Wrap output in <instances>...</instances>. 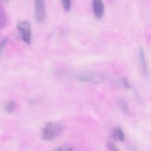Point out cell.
<instances>
[{
	"mask_svg": "<svg viewBox=\"0 0 151 151\" xmlns=\"http://www.w3.org/2000/svg\"><path fill=\"white\" fill-rule=\"evenodd\" d=\"M63 130V126L58 123H48L43 128L42 137L44 140L50 141L58 136Z\"/></svg>",
	"mask_w": 151,
	"mask_h": 151,
	"instance_id": "6da1fadb",
	"label": "cell"
},
{
	"mask_svg": "<svg viewBox=\"0 0 151 151\" xmlns=\"http://www.w3.org/2000/svg\"><path fill=\"white\" fill-rule=\"evenodd\" d=\"M17 28L20 34L22 40L27 44L31 43V28L30 22L24 20L19 22L17 25Z\"/></svg>",
	"mask_w": 151,
	"mask_h": 151,
	"instance_id": "7a4b0ae2",
	"label": "cell"
},
{
	"mask_svg": "<svg viewBox=\"0 0 151 151\" xmlns=\"http://www.w3.org/2000/svg\"><path fill=\"white\" fill-rule=\"evenodd\" d=\"M76 78L80 82L101 83L103 81V77L101 74L91 71L81 73L76 76Z\"/></svg>",
	"mask_w": 151,
	"mask_h": 151,
	"instance_id": "3957f363",
	"label": "cell"
},
{
	"mask_svg": "<svg viewBox=\"0 0 151 151\" xmlns=\"http://www.w3.org/2000/svg\"><path fill=\"white\" fill-rule=\"evenodd\" d=\"M35 17L38 22H42L46 17V7L45 0H35Z\"/></svg>",
	"mask_w": 151,
	"mask_h": 151,
	"instance_id": "277c9868",
	"label": "cell"
},
{
	"mask_svg": "<svg viewBox=\"0 0 151 151\" xmlns=\"http://www.w3.org/2000/svg\"><path fill=\"white\" fill-rule=\"evenodd\" d=\"M92 8L96 18L101 19L104 13V5L103 0H93Z\"/></svg>",
	"mask_w": 151,
	"mask_h": 151,
	"instance_id": "5b68a950",
	"label": "cell"
},
{
	"mask_svg": "<svg viewBox=\"0 0 151 151\" xmlns=\"http://www.w3.org/2000/svg\"><path fill=\"white\" fill-rule=\"evenodd\" d=\"M139 58L140 63V65L142 67V72L145 77H147L149 74V69H148V65L146 58V55L145 54V52L142 48L139 49Z\"/></svg>",
	"mask_w": 151,
	"mask_h": 151,
	"instance_id": "8992f818",
	"label": "cell"
},
{
	"mask_svg": "<svg viewBox=\"0 0 151 151\" xmlns=\"http://www.w3.org/2000/svg\"><path fill=\"white\" fill-rule=\"evenodd\" d=\"M112 136L116 140L123 142L124 140V134L120 127H116L113 130Z\"/></svg>",
	"mask_w": 151,
	"mask_h": 151,
	"instance_id": "52a82bcc",
	"label": "cell"
},
{
	"mask_svg": "<svg viewBox=\"0 0 151 151\" xmlns=\"http://www.w3.org/2000/svg\"><path fill=\"white\" fill-rule=\"evenodd\" d=\"M119 105L122 110V111L124 113V114H128L129 112V106L127 103L126 102V100H120L119 101Z\"/></svg>",
	"mask_w": 151,
	"mask_h": 151,
	"instance_id": "ba28073f",
	"label": "cell"
},
{
	"mask_svg": "<svg viewBox=\"0 0 151 151\" xmlns=\"http://www.w3.org/2000/svg\"><path fill=\"white\" fill-rule=\"evenodd\" d=\"M15 109V103L14 101H8L5 107V111L9 114L12 113Z\"/></svg>",
	"mask_w": 151,
	"mask_h": 151,
	"instance_id": "9c48e42d",
	"label": "cell"
},
{
	"mask_svg": "<svg viewBox=\"0 0 151 151\" xmlns=\"http://www.w3.org/2000/svg\"><path fill=\"white\" fill-rule=\"evenodd\" d=\"M61 2L64 9L67 12L69 11L71 8V0H61Z\"/></svg>",
	"mask_w": 151,
	"mask_h": 151,
	"instance_id": "30bf717a",
	"label": "cell"
},
{
	"mask_svg": "<svg viewBox=\"0 0 151 151\" xmlns=\"http://www.w3.org/2000/svg\"><path fill=\"white\" fill-rule=\"evenodd\" d=\"M107 147L109 151H119L116 146L112 142L109 141L107 143Z\"/></svg>",
	"mask_w": 151,
	"mask_h": 151,
	"instance_id": "8fae6325",
	"label": "cell"
},
{
	"mask_svg": "<svg viewBox=\"0 0 151 151\" xmlns=\"http://www.w3.org/2000/svg\"><path fill=\"white\" fill-rule=\"evenodd\" d=\"M7 41H8V39L6 38H3L1 41H0V55L2 54L4 48L5 47L6 44H7Z\"/></svg>",
	"mask_w": 151,
	"mask_h": 151,
	"instance_id": "7c38bea8",
	"label": "cell"
},
{
	"mask_svg": "<svg viewBox=\"0 0 151 151\" xmlns=\"http://www.w3.org/2000/svg\"><path fill=\"white\" fill-rule=\"evenodd\" d=\"M6 22V18L4 13L0 11V28L1 27H4V25H5Z\"/></svg>",
	"mask_w": 151,
	"mask_h": 151,
	"instance_id": "4fadbf2b",
	"label": "cell"
},
{
	"mask_svg": "<svg viewBox=\"0 0 151 151\" xmlns=\"http://www.w3.org/2000/svg\"><path fill=\"white\" fill-rule=\"evenodd\" d=\"M122 84L123 85V86L126 89H130L131 88V86H130V84L129 82V81L127 80V78L123 77L122 80Z\"/></svg>",
	"mask_w": 151,
	"mask_h": 151,
	"instance_id": "5bb4252c",
	"label": "cell"
},
{
	"mask_svg": "<svg viewBox=\"0 0 151 151\" xmlns=\"http://www.w3.org/2000/svg\"><path fill=\"white\" fill-rule=\"evenodd\" d=\"M63 151H74V150L71 147H66L65 148H63Z\"/></svg>",
	"mask_w": 151,
	"mask_h": 151,
	"instance_id": "9a60e30c",
	"label": "cell"
},
{
	"mask_svg": "<svg viewBox=\"0 0 151 151\" xmlns=\"http://www.w3.org/2000/svg\"><path fill=\"white\" fill-rule=\"evenodd\" d=\"M53 151H63V148L62 147H57Z\"/></svg>",
	"mask_w": 151,
	"mask_h": 151,
	"instance_id": "2e32d148",
	"label": "cell"
},
{
	"mask_svg": "<svg viewBox=\"0 0 151 151\" xmlns=\"http://www.w3.org/2000/svg\"><path fill=\"white\" fill-rule=\"evenodd\" d=\"M5 1H6V0H5Z\"/></svg>",
	"mask_w": 151,
	"mask_h": 151,
	"instance_id": "e0dca14e",
	"label": "cell"
}]
</instances>
